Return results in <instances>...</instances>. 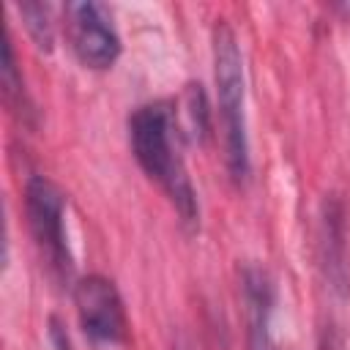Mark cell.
<instances>
[{
  "label": "cell",
  "mask_w": 350,
  "mask_h": 350,
  "mask_svg": "<svg viewBox=\"0 0 350 350\" xmlns=\"http://www.w3.org/2000/svg\"><path fill=\"white\" fill-rule=\"evenodd\" d=\"M129 142L142 172L161 186L180 221L194 227L200 219V205L180 156V137L172 109L164 101L137 107L129 118Z\"/></svg>",
  "instance_id": "6da1fadb"
},
{
  "label": "cell",
  "mask_w": 350,
  "mask_h": 350,
  "mask_svg": "<svg viewBox=\"0 0 350 350\" xmlns=\"http://www.w3.org/2000/svg\"><path fill=\"white\" fill-rule=\"evenodd\" d=\"M213 79L219 98V123L224 137V164L235 183L249 178V131H246V88L238 38L227 22L213 27Z\"/></svg>",
  "instance_id": "7a4b0ae2"
},
{
  "label": "cell",
  "mask_w": 350,
  "mask_h": 350,
  "mask_svg": "<svg viewBox=\"0 0 350 350\" xmlns=\"http://www.w3.org/2000/svg\"><path fill=\"white\" fill-rule=\"evenodd\" d=\"M25 211H27V224L36 238V246L41 257L46 260L49 273L57 282H71L74 273V257L68 249V235H66V197L63 191L44 175H33L25 186Z\"/></svg>",
  "instance_id": "3957f363"
},
{
  "label": "cell",
  "mask_w": 350,
  "mask_h": 350,
  "mask_svg": "<svg viewBox=\"0 0 350 350\" xmlns=\"http://www.w3.org/2000/svg\"><path fill=\"white\" fill-rule=\"evenodd\" d=\"M74 304L79 325L93 347H118L126 339V309L112 279L90 273L74 284Z\"/></svg>",
  "instance_id": "277c9868"
},
{
  "label": "cell",
  "mask_w": 350,
  "mask_h": 350,
  "mask_svg": "<svg viewBox=\"0 0 350 350\" xmlns=\"http://www.w3.org/2000/svg\"><path fill=\"white\" fill-rule=\"evenodd\" d=\"M68 38L77 60L93 71L109 68L120 55V36L112 25V14L107 5L82 0L66 5Z\"/></svg>",
  "instance_id": "5b68a950"
},
{
  "label": "cell",
  "mask_w": 350,
  "mask_h": 350,
  "mask_svg": "<svg viewBox=\"0 0 350 350\" xmlns=\"http://www.w3.org/2000/svg\"><path fill=\"white\" fill-rule=\"evenodd\" d=\"M243 298L249 312V350H276L271 331L273 284L262 268L249 265L243 271Z\"/></svg>",
  "instance_id": "8992f818"
},
{
  "label": "cell",
  "mask_w": 350,
  "mask_h": 350,
  "mask_svg": "<svg viewBox=\"0 0 350 350\" xmlns=\"http://www.w3.org/2000/svg\"><path fill=\"white\" fill-rule=\"evenodd\" d=\"M19 14L25 16V27L33 36L36 46L44 49V52H49L52 49V41H55L52 22H49V5H44V3H22L19 5Z\"/></svg>",
  "instance_id": "52a82bcc"
},
{
  "label": "cell",
  "mask_w": 350,
  "mask_h": 350,
  "mask_svg": "<svg viewBox=\"0 0 350 350\" xmlns=\"http://www.w3.org/2000/svg\"><path fill=\"white\" fill-rule=\"evenodd\" d=\"M3 93H5V101L11 104L14 96L22 101L25 98V85H22V77L16 71V60H14V46H11V38L5 36V44H3Z\"/></svg>",
  "instance_id": "ba28073f"
},
{
  "label": "cell",
  "mask_w": 350,
  "mask_h": 350,
  "mask_svg": "<svg viewBox=\"0 0 350 350\" xmlns=\"http://www.w3.org/2000/svg\"><path fill=\"white\" fill-rule=\"evenodd\" d=\"M189 109H191V120H194V131L200 137L208 134V101L200 85H189Z\"/></svg>",
  "instance_id": "9c48e42d"
},
{
  "label": "cell",
  "mask_w": 350,
  "mask_h": 350,
  "mask_svg": "<svg viewBox=\"0 0 350 350\" xmlns=\"http://www.w3.org/2000/svg\"><path fill=\"white\" fill-rule=\"evenodd\" d=\"M49 342H52V350H71V339L57 317H52V323H49Z\"/></svg>",
  "instance_id": "30bf717a"
}]
</instances>
